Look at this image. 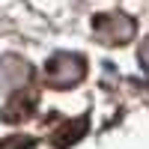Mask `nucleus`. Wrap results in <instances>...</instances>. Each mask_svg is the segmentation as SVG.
<instances>
[{
  "label": "nucleus",
  "instance_id": "nucleus-3",
  "mask_svg": "<svg viewBox=\"0 0 149 149\" xmlns=\"http://www.w3.org/2000/svg\"><path fill=\"white\" fill-rule=\"evenodd\" d=\"M33 110H36V95L18 90V93H12L9 102L3 104V119L6 122H24V119L33 116Z\"/></svg>",
  "mask_w": 149,
  "mask_h": 149
},
{
  "label": "nucleus",
  "instance_id": "nucleus-4",
  "mask_svg": "<svg viewBox=\"0 0 149 149\" xmlns=\"http://www.w3.org/2000/svg\"><path fill=\"white\" fill-rule=\"evenodd\" d=\"M84 134H86V119H84V116H81V119H69V122H63V125L51 134V143L60 146V149H66V146H72V143H78Z\"/></svg>",
  "mask_w": 149,
  "mask_h": 149
},
{
  "label": "nucleus",
  "instance_id": "nucleus-2",
  "mask_svg": "<svg viewBox=\"0 0 149 149\" xmlns=\"http://www.w3.org/2000/svg\"><path fill=\"white\" fill-rule=\"evenodd\" d=\"M95 39H102L104 45H122L134 36V21L122 12H104L93 21Z\"/></svg>",
  "mask_w": 149,
  "mask_h": 149
},
{
  "label": "nucleus",
  "instance_id": "nucleus-5",
  "mask_svg": "<svg viewBox=\"0 0 149 149\" xmlns=\"http://www.w3.org/2000/svg\"><path fill=\"white\" fill-rule=\"evenodd\" d=\"M0 149H33V140L30 137H6V140H0Z\"/></svg>",
  "mask_w": 149,
  "mask_h": 149
},
{
  "label": "nucleus",
  "instance_id": "nucleus-1",
  "mask_svg": "<svg viewBox=\"0 0 149 149\" xmlns=\"http://www.w3.org/2000/svg\"><path fill=\"white\" fill-rule=\"evenodd\" d=\"M84 74H86V60L69 51H57L45 66V78L54 90H72L84 81Z\"/></svg>",
  "mask_w": 149,
  "mask_h": 149
},
{
  "label": "nucleus",
  "instance_id": "nucleus-6",
  "mask_svg": "<svg viewBox=\"0 0 149 149\" xmlns=\"http://www.w3.org/2000/svg\"><path fill=\"white\" fill-rule=\"evenodd\" d=\"M140 63L149 69V39H146V42H143V48H140Z\"/></svg>",
  "mask_w": 149,
  "mask_h": 149
}]
</instances>
